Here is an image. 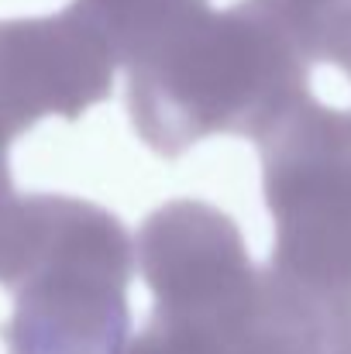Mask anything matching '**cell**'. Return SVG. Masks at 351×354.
<instances>
[{"label": "cell", "mask_w": 351, "mask_h": 354, "mask_svg": "<svg viewBox=\"0 0 351 354\" xmlns=\"http://www.w3.org/2000/svg\"><path fill=\"white\" fill-rule=\"evenodd\" d=\"M310 83L300 52L265 0L204 10L127 69V111L159 155H183L210 134L258 141Z\"/></svg>", "instance_id": "6da1fadb"}, {"label": "cell", "mask_w": 351, "mask_h": 354, "mask_svg": "<svg viewBox=\"0 0 351 354\" xmlns=\"http://www.w3.org/2000/svg\"><path fill=\"white\" fill-rule=\"evenodd\" d=\"M134 241L104 207L42 193V241L14 289L10 354H124Z\"/></svg>", "instance_id": "7a4b0ae2"}, {"label": "cell", "mask_w": 351, "mask_h": 354, "mask_svg": "<svg viewBox=\"0 0 351 354\" xmlns=\"http://www.w3.org/2000/svg\"><path fill=\"white\" fill-rule=\"evenodd\" d=\"M258 151L276 227L269 268L351 313V111L303 97L258 138Z\"/></svg>", "instance_id": "3957f363"}, {"label": "cell", "mask_w": 351, "mask_h": 354, "mask_svg": "<svg viewBox=\"0 0 351 354\" xmlns=\"http://www.w3.org/2000/svg\"><path fill=\"white\" fill-rule=\"evenodd\" d=\"M114 52L69 3L62 14L0 21V176L17 134L42 118H83L111 97Z\"/></svg>", "instance_id": "277c9868"}, {"label": "cell", "mask_w": 351, "mask_h": 354, "mask_svg": "<svg viewBox=\"0 0 351 354\" xmlns=\"http://www.w3.org/2000/svg\"><path fill=\"white\" fill-rule=\"evenodd\" d=\"M73 7L107 41L117 66L131 69L186 21L204 14L210 0H73Z\"/></svg>", "instance_id": "5b68a950"}, {"label": "cell", "mask_w": 351, "mask_h": 354, "mask_svg": "<svg viewBox=\"0 0 351 354\" xmlns=\"http://www.w3.org/2000/svg\"><path fill=\"white\" fill-rule=\"evenodd\" d=\"M310 62L348 66L351 0H265Z\"/></svg>", "instance_id": "8992f818"}, {"label": "cell", "mask_w": 351, "mask_h": 354, "mask_svg": "<svg viewBox=\"0 0 351 354\" xmlns=\"http://www.w3.org/2000/svg\"><path fill=\"white\" fill-rule=\"evenodd\" d=\"M345 73H348V80H351V59H348V66H345Z\"/></svg>", "instance_id": "52a82bcc"}]
</instances>
